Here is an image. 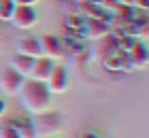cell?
<instances>
[{
    "label": "cell",
    "instance_id": "6da1fadb",
    "mask_svg": "<svg viewBox=\"0 0 149 138\" xmlns=\"http://www.w3.org/2000/svg\"><path fill=\"white\" fill-rule=\"evenodd\" d=\"M19 100H22V106L34 117L43 115L51 108V94L47 89V85L40 81L26 79L24 87L19 89Z\"/></svg>",
    "mask_w": 149,
    "mask_h": 138
},
{
    "label": "cell",
    "instance_id": "7a4b0ae2",
    "mask_svg": "<svg viewBox=\"0 0 149 138\" xmlns=\"http://www.w3.org/2000/svg\"><path fill=\"white\" fill-rule=\"evenodd\" d=\"M9 21L17 28V30H30L34 28L36 21H38V13L34 6H22V4H15V11Z\"/></svg>",
    "mask_w": 149,
    "mask_h": 138
},
{
    "label": "cell",
    "instance_id": "277c9868",
    "mask_svg": "<svg viewBox=\"0 0 149 138\" xmlns=\"http://www.w3.org/2000/svg\"><path fill=\"white\" fill-rule=\"evenodd\" d=\"M40 117V121L36 123V130H32L36 136L40 138H49L53 132H58L60 128H62V115L60 113H43V115H38Z\"/></svg>",
    "mask_w": 149,
    "mask_h": 138
},
{
    "label": "cell",
    "instance_id": "30bf717a",
    "mask_svg": "<svg viewBox=\"0 0 149 138\" xmlns=\"http://www.w3.org/2000/svg\"><path fill=\"white\" fill-rule=\"evenodd\" d=\"M104 68L107 70H111V72H130L132 70V66H130V62H128V55L126 53H121V51H113L109 53L104 58Z\"/></svg>",
    "mask_w": 149,
    "mask_h": 138
},
{
    "label": "cell",
    "instance_id": "8fae6325",
    "mask_svg": "<svg viewBox=\"0 0 149 138\" xmlns=\"http://www.w3.org/2000/svg\"><path fill=\"white\" fill-rule=\"evenodd\" d=\"M17 53L19 55H28V58H40V43H38V38H34V36H26V38H22L17 43Z\"/></svg>",
    "mask_w": 149,
    "mask_h": 138
},
{
    "label": "cell",
    "instance_id": "e0dca14e",
    "mask_svg": "<svg viewBox=\"0 0 149 138\" xmlns=\"http://www.w3.org/2000/svg\"><path fill=\"white\" fill-rule=\"evenodd\" d=\"M15 4H22V6H34L38 0H13Z\"/></svg>",
    "mask_w": 149,
    "mask_h": 138
},
{
    "label": "cell",
    "instance_id": "ba28073f",
    "mask_svg": "<svg viewBox=\"0 0 149 138\" xmlns=\"http://www.w3.org/2000/svg\"><path fill=\"white\" fill-rule=\"evenodd\" d=\"M38 43H40V53L45 55V58H49L56 62L58 58H62V38H58V36H53V34H45V36H40L38 38Z\"/></svg>",
    "mask_w": 149,
    "mask_h": 138
},
{
    "label": "cell",
    "instance_id": "ac0fdd59",
    "mask_svg": "<svg viewBox=\"0 0 149 138\" xmlns=\"http://www.w3.org/2000/svg\"><path fill=\"white\" fill-rule=\"evenodd\" d=\"M79 138H100V136H98L96 132H90V130H87V132H81Z\"/></svg>",
    "mask_w": 149,
    "mask_h": 138
},
{
    "label": "cell",
    "instance_id": "4fadbf2b",
    "mask_svg": "<svg viewBox=\"0 0 149 138\" xmlns=\"http://www.w3.org/2000/svg\"><path fill=\"white\" fill-rule=\"evenodd\" d=\"M79 13L83 19H104L107 21V11L102 6H98L96 2H81L79 4Z\"/></svg>",
    "mask_w": 149,
    "mask_h": 138
},
{
    "label": "cell",
    "instance_id": "5bb4252c",
    "mask_svg": "<svg viewBox=\"0 0 149 138\" xmlns=\"http://www.w3.org/2000/svg\"><path fill=\"white\" fill-rule=\"evenodd\" d=\"M64 26L68 28V30H72V32H81V30H83V26H85V19L81 17L79 13H68Z\"/></svg>",
    "mask_w": 149,
    "mask_h": 138
},
{
    "label": "cell",
    "instance_id": "9a60e30c",
    "mask_svg": "<svg viewBox=\"0 0 149 138\" xmlns=\"http://www.w3.org/2000/svg\"><path fill=\"white\" fill-rule=\"evenodd\" d=\"M13 11H15V2L13 0H0V21H9Z\"/></svg>",
    "mask_w": 149,
    "mask_h": 138
},
{
    "label": "cell",
    "instance_id": "d6986e66",
    "mask_svg": "<svg viewBox=\"0 0 149 138\" xmlns=\"http://www.w3.org/2000/svg\"><path fill=\"white\" fill-rule=\"evenodd\" d=\"M4 113H6V102L0 98V117H4Z\"/></svg>",
    "mask_w": 149,
    "mask_h": 138
},
{
    "label": "cell",
    "instance_id": "ffe728a7",
    "mask_svg": "<svg viewBox=\"0 0 149 138\" xmlns=\"http://www.w3.org/2000/svg\"><path fill=\"white\" fill-rule=\"evenodd\" d=\"M49 138H56V136H49Z\"/></svg>",
    "mask_w": 149,
    "mask_h": 138
},
{
    "label": "cell",
    "instance_id": "5b68a950",
    "mask_svg": "<svg viewBox=\"0 0 149 138\" xmlns=\"http://www.w3.org/2000/svg\"><path fill=\"white\" fill-rule=\"evenodd\" d=\"M47 89H49V94H64L66 89H68V70L62 66V64H56L53 66V70L49 74V79L45 81Z\"/></svg>",
    "mask_w": 149,
    "mask_h": 138
},
{
    "label": "cell",
    "instance_id": "2e32d148",
    "mask_svg": "<svg viewBox=\"0 0 149 138\" xmlns=\"http://www.w3.org/2000/svg\"><path fill=\"white\" fill-rule=\"evenodd\" d=\"M0 138H26V134H24V132H19L17 128L0 126Z\"/></svg>",
    "mask_w": 149,
    "mask_h": 138
},
{
    "label": "cell",
    "instance_id": "44dd1931",
    "mask_svg": "<svg viewBox=\"0 0 149 138\" xmlns=\"http://www.w3.org/2000/svg\"><path fill=\"white\" fill-rule=\"evenodd\" d=\"M66 2H70V0H66Z\"/></svg>",
    "mask_w": 149,
    "mask_h": 138
},
{
    "label": "cell",
    "instance_id": "8992f818",
    "mask_svg": "<svg viewBox=\"0 0 149 138\" xmlns=\"http://www.w3.org/2000/svg\"><path fill=\"white\" fill-rule=\"evenodd\" d=\"M26 83V77H22L19 72H15L13 68H6V70L0 74V89L9 96H17L19 89L24 87Z\"/></svg>",
    "mask_w": 149,
    "mask_h": 138
},
{
    "label": "cell",
    "instance_id": "7c38bea8",
    "mask_svg": "<svg viewBox=\"0 0 149 138\" xmlns=\"http://www.w3.org/2000/svg\"><path fill=\"white\" fill-rule=\"evenodd\" d=\"M32 64H34V58H28V55L15 53V55L11 58V62H9V68H13L15 72H19L22 77L28 79L30 72H32Z\"/></svg>",
    "mask_w": 149,
    "mask_h": 138
},
{
    "label": "cell",
    "instance_id": "9c48e42d",
    "mask_svg": "<svg viewBox=\"0 0 149 138\" xmlns=\"http://www.w3.org/2000/svg\"><path fill=\"white\" fill-rule=\"evenodd\" d=\"M53 66H56V62L45 58V55H40V58L34 60V64H32V72H30V79L32 81H40L45 83L47 79H49V74L53 70Z\"/></svg>",
    "mask_w": 149,
    "mask_h": 138
},
{
    "label": "cell",
    "instance_id": "52a82bcc",
    "mask_svg": "<svg viewBox=\"0 0 149 138\" xmlns=\"http://www.w3.org/2000/svg\"><path fill=\"white\" fill-rule=\"evenodd\" d=\"M128 55V62H130L132 68H136V70H145L149 66V49L143 40H136V43L132 45V49L126 53Z\"/></svg>",
    "mask_w": 149,
    "mask_h": 138
},
{
    "label": "cell",
    "instance_id": "3957f363",
    "mask_svg": "<svg viewBox=\"0 0 149 138\" xmlns=\"http://www.w3.org/2000/svg\"><path fill=\"white\" fill-rule=\"evenodd\" d=\"M111 30H113L111 24L104 21V19H85V26L79 34L85 36L87 40H100V38L111 36Z\"/></svg>",
    "mask_w": 149,
    "mask_h": 138
}]
</instances>
